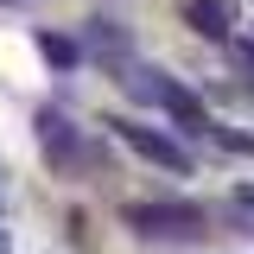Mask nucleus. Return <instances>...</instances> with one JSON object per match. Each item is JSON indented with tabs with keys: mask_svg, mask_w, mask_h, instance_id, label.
Returning <instances> with one entry per match:
<instances>
[{
	"mask_svg": "<svg viewBox=\"0 0 254 254\" xmlns=\"http://www.w3.org/2000/svg\"><path fill=\"white\" fill-rule=\"evenodd\" d=\"M108 127L121 133L127 146L140 159H153L159 172H172V178H190V153L172 140V133H159V127H146V121H133V115H108Z\"/></svg>",
	"mask_w": 254,
	"mask_h": 254,
	"instance_id": "obj_1",
	"label": "nucleus"
},
{
	"mask_svg": "<svg viewBox=\"0 0 254 254\" xmlns=\"http://www.w3.org/2000/svg\"><path fill=\"white\" fill-rule=\"evenodd\" d=\"M127 222L140 235H165V242H190L203 229V210L197 203H127Z\"/></svg>",
	"mask_w": 254,
	"mask_h": 254,
	"instance_id": "obj_2",
	"label": "nucleus"
},
{
	"mask_svg": "<svg viewBox=\"0 0 254 254\" xmlns=\"http://www.w3.org/2000/svg\"><path fill=\"white\" fill-rule=\"evenodd\" d=\"M38 140H45V159H51L58 172L83 165V133H76V121H70V115H58V108H38Z\"/></svg>",
	"mask_w": 254,
	"mask_h": 254,
	"instance_id": "obj_3",
	"label": "nucleus"
},
{
	"mask_svg": "<svg viewBox=\"0 0 254 254\" xmlns=\"http://www.w3.org/2000/svg\"><path fill=\"white\" fill-rule=\"evenodd\" d=\"M159 108H165V115H172V121H185L190 133H210V115H203V102H197V95L185 89V83H172V76H165V83H159Z\"/></svg>",
	"mask_w": 254,
	"mask_h": 254,
	"instance_id": "obj_4",
	"label": "nucleus"
},
{
	"mask_svg": "<svg viewBox=\"0 0 254 254\" xmlns=\"http://www.w3.org/2000/svg\"><path fill=\"white\" fill-rule=\"evenodd\" d=\"M178 19H185L190 32H197V38H229V6H222V0H178Z\"/></svg>",
	"mask_w": 254,
	"mask_h": 254,
	"instance_id": "obj_5",
	"label": "nucleus"
},
{
	"mask_svg": "<svg viewBox=\"0 0 254 254\" xmlns=\"http://www.w3.org/2000/svg\"><path fill=\"white\" fill-rule=\"evenodd\" d=\"M38 51H45V64H58V70H70V64H76V45H70V38H58V32H45V38H38Z\"/></svg>",
	"mask_w": 254,
	"mask_h": 254,
	"instance_id": "obj_6",
	"label": "nucleus"
},
{
	"mask_svg": "<svg viewBox=\"0 0 254 254\" xmlns=\"http://www.w3.org/2000/svg\"><path fill=\"white\" fill-rule=\"evenodd\" d=\"M235 203H242V210H254V185H242V190H235Z\"/></svg>",
	"mask_w": 254,
	"mask_h": 254,
	"instance_id": "obj_7",
	"label": "nucleus"
},
{
	"mask_svg": "<svg viewBox=\"0 0 254 254\" xmlns=\"http://www.w3.org/2000/svg\"><path fill=\"white\" fill-rule=\"evenodd\" d=\"M242 64H248V70H254V45H242Z\"/></svg>",
	"mask_w": 254,
	"mask_h": 254,
	"instance_id": "obj_8",
	"label": "nucleus"
},
{
	"mask_svg": "<svg viewBox=\"0 0 254 254\" xmlns=\"http://www.w3.org/2000/svg\"><path fill=\"white\" fill-rule=\"evenodd\" d=\"M0 210H6V178H0Z\"/></svg>",
	"mask_w": 254,
	"mask_h": 254,
	"instance_id": "obj_9",
	"label": "nucleus"
}]
</instances>
